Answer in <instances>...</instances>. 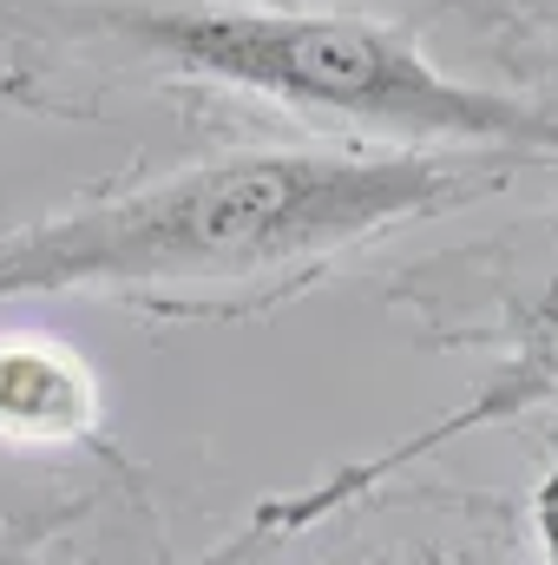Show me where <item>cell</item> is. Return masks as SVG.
<instances>
[{"label":"cell","mask_w":558,"mask_h":565,"mask_svg":"<svg viewBox=\"0 0 558 565\" xmlns=\"http://www.w3.org/2000/svg\"><path fill=\"white\" fill-rule=\"evenodd\" d=\"M486 342H500V369L473 388V402H460L453 415L427 422L420 434L395 440V447H382V454H368V460L335 467L322 487H302V493H277V500H264V507H257V526L277 533V540L309 533V526L335 520L342 507H355L362 493H375L382 480H395L401 467H415L420 454H440L447 440H466V434H486V427L519 422V415L558 408V257L526 282L506 309H500V322H493Z\"/></svg>","instance_id":"3"},{"label":"cell","mask_w":558,"mask_h":565,"mask_svg":"<svg viewBox=\"0 0 558 565\" xmlns=\"http://www.w3.org/2000/svg\"><path fill=\"white\" fill-rule=\"evenodd\" d=\"M106 422L99 375L53 335H0V440L7 447H86Z\"/></svg>","instance_id":"4"},{"label":"cell","mask_w":558,"mask_h":565,"mask_svg":"<svg viewBox=\"0 0 558 565\" xmlns=\"http://www.w3.org/2000/svg\"><path fill=\"white\" fill-rule=\"evenodd\" d=\"M277 546H282L277 533H264V526L250 520L244 533H230L224 546H211V553H204V559H197V565H264V559H270V553H277Z\"/></svg>","instance_id":"6"},{"label":"cell","mask_w":558,"mask_h":565,"mask_svg":"<svg viewBox=\"0 0 558 565\" xmlns=\"http://www.w3.org/2000/svg\"><path fill=\"white\" fill-rule=\"evenodd\" d=\"M79 33H106L178 79L250 93L296 119L382 132L433 151H539L558 158V113L447 73L415 33L375 13L264 7V0H191V7H86L66 13Z\"/></svg>","instance_id":"2"},{"label":"cell","mask_w":558,"mask_h":565,"mask_svg":"<svg viewBox=\"0 0 558 565\" xmlns=\"http://www.w3.org/2000/svg\"><path fill=\"white\" fill-rule=\"evenodd\" d=\"M513 151H224L151 184L86 198L0 237V302L112 296L197 316L217 296H289L388 231L493 198Z\"/></svg>","instance_id":"1"},{"label":"cell","mask_w":558,"mask_h":565,"mask_svg":"<svg viewBox=\"0 0 558 565\" xmlns=\"http://www.w3.org/2000/svg\"><path fill=\"white\" fill-rule=\"evenodd\" d=\"M526 520H533L539 559L558 565V467H546V473H539V487H533V507H526Z\"/></svg>","instance_id":"5"}]
</instances>
